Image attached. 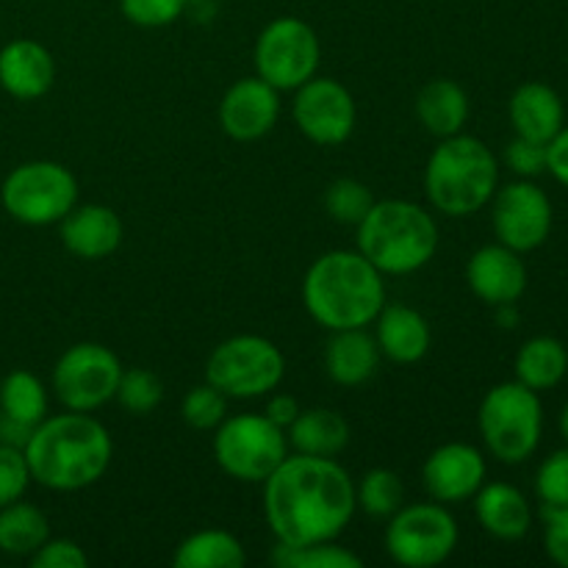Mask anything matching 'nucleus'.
Segmentation results:
<instances>
[{
    "label": "nucleus",
    "instance_id": "c756f323",
    "mask_svg": "<svg viewBox=\"0 0 568 568\" xmlns=\"http://www.w3.org/2000/svg\"><path fill=\"white\" fill-rule=\"evenodd\" d=\"M355 503L372 519H392L405 503V486L392 469H372L355 486Z\"/></svg>",
    "mask_w": 568,
    "mask_h": 568
},
{
    "label": "nucleus",
    "instance_id": "4be33fe9",
    "mask_svg": "<svg viewBox=\"0 0 568 568\" xmlns=\"http://www.w3.org/2000/svg\"><path fill=\"white\" fill-rule=\"evenodd\" d=\"M475 516L488 536L519 541L532 527V508L525 494L510 483H483L475 494Z\"/></svg>",
    "mask_w": 568,
    "mask_h": 568
},
{
    "label": "nucleus",
    "instance_id": "4468645a",
    "mask_svg": "<svg viewBox=\"0 0 568 568\" xmlns=\"http://www.w3.org/2000/svg\"><path fill=\"white\" fill-rule=\"evenodd\" d=\"M292 116L305 139L322 148L344 144L355 131V98L336 78H311L294 89Z\"/></svg>",
    "mask_w": 568,
    "mask_h": 568
},
{
    "label": "nucleus",
    "instance_id": "a211bd4d",
    "mask_svg": "<svg viewBox=\"0 0 568 568\" xmlns=\"http://www.w3.org/2000/svg\"><path fill=\"white\" fill-rule=\"evenodd\" d=\"M48 416V392L28 369H14L0 383V442L26 447L33 427Z\"/></svg>",
    "mask_w": 568,
    "mask_h": 568
},
{
    "label": "nucleus",
    "instance_id": "aec40b11",
    "mask_svg": "<svg viewBox=\"0 0 568 568\" xmlns=\"http://www.w3.org/2000/svg\"><path fill=\"white\" fill-rule=\"evenodd\" d=\"M55 81V61L37 39H11L0 48V87L17 100H37Z\"/></svg>",
    "mask_w": 568,
    "mask_h": 568
},
{
    "label": "nucleus",
    "instance_id": "7c9ffc66",
    "mask_svg": "<svg viewBox=\"0 0 568 568\" xmlns=\"http://www.w3.org/2000/svg\"><path fill=\"white\" fill-rule=\"evenodd\" d=\"M272 564L281 568H364V560L347 547L336 541L308 544V547H283L272 549Z\"/></svg>",
    "mask_w": 568,
    "mask_h": 568
},
{
    "label": "nucleus",
    "instance_id": "bb28decb",
    "mask_svg": "<svg viewBox=\"0 0 568 568\" xmlns=\"http://www.w3.org/2000/svg\"><path fill=\"white\" fill-rule=\"evenodd\" d=\"M516 381L532 392H549L560 386L568 372V349L560 338L536 336L525 342L516 353Z\"/></svg>",
    "mask_w": 568,
    "mask_h": 568
},
{
    "label": "nucleus",
    "instance_id": "f8f14e48",
    "mask_svg": "<svg viewBox=\"0 0 568 568\" xmlns=\"http://www.w3.org/2000/svg\"><path fill=\"white\" fill-rule=\"evenodd\" d=\"M122 377V364L109 347L94 342L72 344L53 369L55 399L67 410H92L103 408L116 394Z\"/></svg>",
    "mask_w": 568,
    "mask_h": 568
},
{
    "label": "nucleus",
    "instance_id": "c85d7f7f",
    "mask_svg": "<svg viewBox=\"0 0 568 568\" xmlns=\"http://www.w3.org/2000/svg\"><path fill=\"white\" fill-rule=\"evenodd\" d=\"M172 564L178 568H242L247 564V552L233 532L200 530L178 547Z\"/></svg>",
    "mask_w": 568,
    "mask_h": 568
},
{
    "label": "nucleus",
    "instance_id": "e433bc0d",
    "mask_svg": "<svg viewBox=\"0 0 568 568\" xmlns=\"http://www.w3.org/2000/svg\"><path fill=\"white\" fill-rule=\"evenodd\" d=\"M186 9V0H120V11L139 28L172 26Z\"/></svg>",
    "mask_w": 568,
    "mask_h": 568
},
{
    "label": "nucleus",
    "instance_id": "a878e982",
    "mask_svg": "<svg viewBox=\"0 0 568 568\" xmlns=\"http://www.w3.org/2000/svg\"><path fill=\"white\" fill-rule=\"evenodd\" d=\"M288 444L303 455L336 458L349 444V425L338 410L308 408L300 410L297 419L286 430Z\"/></svg>",
    "mask_w": 568,
    "mask_h": 568
},
{
    "label": "nucleus",
    "instance_id": "37998d69",
    "mask_svg": "<svg viewBox=\"0 0 568 568\" xmlns=\"http://www.w3.org/2000/svg\"><path fill=\"white\" fill-rule=\"evenodd\" d=\"M558 425H560V436H564L566 444H568V403L564 405V410H560V422H558Z\"/></svg>",
    "mask_w": 568,
    "mask_h": 568
},
{
    "label": "nucleus",
    "instance_id": "4c0bfd02",
    "mask_svg": "<svg viewBox=\"0 0 568 568\" xmlns=\"http://www.w3.org/2000/svg\"><path fill=\"white\" fill-rule=\"evenodd\" d=\"M505 164H508L514 175L532 181L541 172H547V144L532 142V139L525 136H514L508 148H505Z\"/></svg>",
    "mask_w": 568,
    "mask_h": 568
},
{
    "label": "nucleus",
    "instance_id": "7ed1b4c3",
    "mask_svg": "<svg viewBox=\"0 0 568 568\" xmlns=\"http://www.w3.org/2000/svg\"><path fill=\"white\" fill-rule=\"evenodd\" d=\"M303 303L311 320L331 333L369 327L386 305L383 272L358 250H331L305 272Z\"/></svg>",
    "mask_w": 568,
    "mask_h": 568
},
{
    "label": "nucleus",
    "instance_id": "ddd939ff",
    "mask_svg": "<svg viewBox=\"0 0 568 568\" xmlns=\"http://www.w3.org/2000/svg\"><path fill=\"white\" fill-rule=\"evenodd\" d=\"M552 200L538 183L527 181V178L505 183L491 197L494 236L516 253L525 255L541 247L552 233Z\"/></svg>",
    "mask_w": 568,
    "mask_h": 568
},
{
    "label": "nucleus",
    "instance_id": "f704fd0d",
    "mask_svg": "<svg viewBox=\"0 0 568 568\" xmlns=\"http://www.w3.org/2000/svg\"><path fill=\"white\" fill-rule=\"evenodd\" d=\"M31 469L22 447L0 442V508L22 499V494L31 486Z\"/></svg>",
    "mask_w": 568,
    "mask_h": 568
},
{
    "label": "nucleus",
    "instance_id": "ea45409f",
    "mask_svg": "<svg viewBox=\"0 0 568 568\" xmlns=\"http://www.w3.org/2000/svg\"><path fill=\"white\" fill-rule=\"evenodd\" d=\"M544 549L555 566L568 568V505L544 508Z\"/></svg>",
    "mask_w": 568,
    "mask_h": 568
},
{
    "label": "nucleus",
    "instance_id": "1a4fd4ad",
    "mask_svg": "<svg viewBox=\"0 0 568 568\" xmlns=\"http://www.w3.org/2000/svg\"><path fill=\"white\" fill-rule=\"evenodd\" d=\"M288 455V436L264 414H239L222 422L214 436V458L239 483H264Z\"/></svg>",
    "mask_w": 568,
    "mask_h": 568
},
{
    "label": "nucleus",
    "instance_id": "72a5a7b5",
    "mask_svg": "<svg viewBox=\"0 0 568 568\" xmlns=\"http://www.w3.org/2000/svg\"><path fill=\"white\" fill-rule=\"evenodd\" d=\"M227 397L211 383L189 388L181 403V416L192 430H216L225 422Z\"/></svg>",
    "mask_w": 568,
    "mask_h": 568
},
{
    "label": "nucleus",
    "instance_id": "a19ab883",
    "mask_svg": "<svg viewBox=\"0 0 568 568\" xmlns=\"http://www.w3.org/2000/svg\"><path fill=\"white\" fill-rule=\"evenodd\" d=\"M547 172L568 189V125L560 128L547 142Z\"/></svg>",
    "mask_w": 568,
    "mask_h": 568
},
{
    "label": "nucleus",
    "instance_id": "6ab92c4d",
    "mask_svg": "<svg viewBox=\"0 0 568 568\" xmlns=\"http://www.w3.org/2000/svg\"><path fill=\"white\" fill-rule=\"evenodd\" d=\"M59 225L61 244L83 261L109 258L111 253H116L125 233L120 214L100 203L75 205Z\"/></svg>",
    "mask_w": 568,
    "mask_h": 568
},
{
    "label": "nucleus",
    "instance_id": "9b49d317",
    "mask_svg": "<svg viewBox=\"0 0 568 568\" xmlns=\"http://www.w3.org/2000/svg\"><path fill=\"white\" fill-rule=\"evenodd\" d=\"M320 37L300 17H277L255 42V72L277 92H294L320 70Z\"/></svg>",
    "mask_w": 568,
    "mask_h": 568
},
{
    "label": "nucleus",
    "instance_id": "58836bf2",
    "mask_svg": "<svg viewBox=\"0 0 568 568\" xmlns=\"http://www.w3.org/2000/svg\"><path fill=\"white\" fill-rule=\"evenodd\" d=\"M33 568H87L89 558L83 547L70 538H48L37 552L31 555Z\"/></svg>",
    "mask_w": 568,
    "mask_h": 568
},
{
    "label": "nucleus",
    "instance_id": "2f4dec72",
    "mask_svg": "<svg viewBox=\"0 0 568 568\" xmlns=\"http://www.w3.org/2000/svg\"><path fill=\"white\" fill-rule=\"evenodd\" d=\"M372 205H375V194L366 183L355 181V178H338L325 192L327 214L342 222V225L358 227L361 220L369 214Z\"/></svg>",
    "mask_w": 568,
    "mask_h": 568
},
{
    "label": "nucleus",
    "instance_id": "79ce46f5",
    "mask_svg": "<svg viewBox=\"0 0 568 568\" xmlns=\"http://www.w3.org/2000/svg\"><path fill=\"white\" fill-rule=\"evenodd\" d=\"M300 410H303V408H300V403L292 397V394H275V397L266 403L264 416L270 422H275L277 427H283V430H288V425L297 419Z\"/></svg>",
    "mask_w": 568,
    "mask_h": 568
},
{
    "label": "nucleus",
    "instance_id": "cd10ccee",
    "mask_svg": "<svg viewBox=\"0 0 568 568\" xmlns=\"http://www.w3.org/2000/svg\"><path fill=\"white\" fill-rule=\"evenodd\" d=\"M50 538L48 516L31 503H17L0 508V552L14 558H31Z\"/></svg>",
    "mask_w": 568,
    "mask_h": 568
},
{
    "label": "nucleus",
    "instance_id": "2eb2a0df",
    "mask_svg": "<svg viewBox=\"0 0 568 568\" xmlns=\"http://www.w3.org/2000/svg\"><path fill=\"white\" fill-rule=\"evenodd\" d=\"M486 475L488 466L480 449L460 442L433 449L422 466L427 494L442 505H458L475 497L486 483Z\"/></svg>",
    "mask_w": 568,
    "mask_h": 568
},
{
    "label": "nucleus",
    "instance_id": "39448f33",
    "mask_svg": "<svg viewBox=\"0 0 568 568\" xmlns=\"http://www.w3.org/2000/svg\"><path fill=\"white\" fill-rule=\"evenodd\" d=\"M358 253L383 275H410L436 258L438 225L410 200H375L358 225Z\"/></svg>",
    "mask_w": 568,
    "mask_h": 568
},
{
    "label": "nucleus",
    "instance_id": "393cba45",
    "mask_svg": "<svg viewBox=\"0 0 568 568\" xmlns=\"http://www.w3.org/2000/svg\"><path fill=\"white\" fill-rule=\"evenodd\" d=\"M414 109L427 133L447 139L464 131L469 120V94L453 78H436L419 89Z\"/></svg>",
    "mask_w": 568,
    "mask_h": 568
},
{
    "label": "nucleus",
    "instance_id": "412c9836",
    "mask_svg": "<svg viewBox=\"0 0 568 568\" xmlns=\"http://www.w3.org/2000/svg\"><path fill=\"white\" fill-rule=\"evenodd\" d=\"M510 125L516 136L547 144L566 125V109L560 94L549 83L527 81L510 94Z\"/></svg>",
    "mask_w": 568,
    "mask_h": 568
},
{
    "label": "nucleus",
    "instance_id": "f3484780",
    "mask_svg": "<svg viewBox=\"0 0 568 568\" xmlns=\"http://www.w3.org/2000/svg\"><path fill=\"white\" fill-rule=\"evenodd\" d=\"M466 283L471 294L488 305L519 303L527 292V266L521 253L505 247V244H486L475 250L466 264Z\"/></svg>",
    "mask_w": 568,
    "mask_h": 568
},
{
    "label": "nucleus",
    "instance_id": "f03ea898",
    "mask_svg": "<svg viewBox=\"0 0 568 568\" xmlns=\"http://www.w3.org/2000/svg\"><path fill=\"white\" fill-rule=\"evenodd\" d=\"M31 477L50 491H81L109 471L114 444L94 416L67 410L44 416L22 447Z\"/></svg>",
    "mask_w": 568,
    "mask_h": 568
},
{
    "label": "nucleus",
    "instance_id": "6e6552de",
    "mask_svg": "<svg viewBox=\"0 0 568 568\" xmlns=\"http://www.w3.org/2000/svg\"><path fill=\"white\" fill-rule=\"evenodd\" d=\"M286 375V358L270 338L242 333L211 353L205 364V383L220 388L225 397L255 399L275 392Z\"/></svg>",
    "mask_w": 568,
    "mask_h": 568
},
{
    "label": "nucleus",
    "instance_id": "9d476101",
    "mask_svg": "<svg viewBox=\"0 0 568 568\" xmlns=\"http://www.w3.org/2000/svg\"><path fill=\"white\" fill-rule=\"evenodd\" d=\"M458 538V521L442 503L403 505L388 519L386 552L399 566L433 568L455 552Z\"/></svg>",
    "mask_w": 568,
    "mask_h": 568
},
{
    "label": "nucleus",
    "instance_id": "20e7f679",
    "mask_svg": "<svg viewBox=\"0 0 568 568\" xmlns=\"http://www.w3.org/2000/svg\"><path fill=\"white\" fill-rule=\"evenodd\" d=\"M499 189V161L486 142L469 133L442 139L425 166V192L444 216H471Z\"/></svg>",
    "mask_w": 568,
    "mask_h": 568
},
{
    "label": "nucleus",
    "instance_id": "0eeeda50",
    "mask_svg": "<svg viewBox=\"0 0 568 568\" xmlns=\"http://www.w3.org/2000/svg\"><path fill=\"white\" fill-rule=\"evenodd\" d=\"M0 203L22 225H55L78 205V181L59 161H26L6 175Z\"/></svg>",
    "mask_w": 568,
    "mask_h": 568
},
{
    "label": "nucleus",
    "instance_id": "b1692460",
    "mask_svg": "<svg viewBox=\"0 0 568 568\" xmlns=\"http://www.w3.org/2000/svg\"><path fill=\"white\" fill-rule=\"evenodd\" d=\"M381 347L375 336L366 333V327H353V331H333V338L325 349V369L333 383L338 386H364L377 375L381 366Z\"/></svg>",
    "mask_w": 568,
    "mask_h": 568
},
{
    "label": "nucleus",
    "instance_id": "423d86ee",
    "mask_svg": "<svg viewBox=\"0 0 568 568\" xmlns=\"http://www.w3.org/2000/svg\"><path fill=\"white\" fill-rule=\"evenodd\" d=\"M477 427L486 449L499 464H525L544 436V405L538 392L519 381L499 383L483 397Z\"/></svg>",
    "mask_w": 568,
    "mask_h": 568
},
{
    "label": "nucleus",
    "instance_id": "f257e3e1",
    "mask_svg": "<svg viewBox=\"0 0 568 568\" xmlns=\"http://www.w3.org/2000/svg\"><path fill=\"white\" fill-rule=\"evenodd\" d=\"M355 510V483L336 458L286 455L264 480L266 525L283 547L336 541Z\"/></svg>",
    "mask_w": 568,
    "mask_h": 568
},
{
    "label": "nucleus",
    "instance_id": "473e14b6",
    "mask_svg": "<svg viewBox=\"0 0 568 568\" xmlns=\"http://www.w3.org/2000/svg\"><path fill=\"white\" fill-rule=\"evenodd\" d=\"M116 403L133 416H148L164 399V383L159 381V375H153L150 369H122L120 386L114 394Z\"/></svg>",
    "mask_w": 568,
    "mask_h": 568
},
{
    "label": "nucleus",
    "instance_id": "5701e85b",
    "mask_svg": "<svg viewBox=\"0 0 568 568\" xmlns=\"http://www.w3.org/2000/svg\"><path fill=\"white\" fill-rule=\"evenodd\" d=\"M375 342L394 364H416L430 349V325L408 305H383L375 320Z\"/></svg>",
    "mask_w": 568,
    "mask_h": 568
},
{
    "label": "nucleus",
    "instance_id": "dca6fc26",
    "mask_svg": "<svg viewBox=\"0 0 568 568\" xmlns=\"http://www.w3.org/2000/svg\"><path fill=\"white\" fill-rule=\"evenodd\" d=\"M281 92L264 78H242L220 103V125L236 142H255L277 125Z\"/></svg>",
    "mask_w": 568,
    "mask_h": 568
},
{
    "label": "nucleus",
    "instance_id": "c9c22d12",
    "mask_svg": "<svg viewBox=\"0 0 568 568\" xmlns=\"http://www.w3.org/2000/svg\"><path fill=\"white\" fill-rule=\"evenodd\" d=\"M536 494L544 508L568 505V447L549 455L536 471Z\"/></svg>",
    "mask_w": 568,
    "mask_h": 568
}]
</instances>
